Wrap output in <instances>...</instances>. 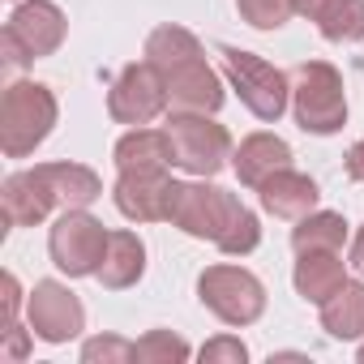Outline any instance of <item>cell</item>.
Listing matches in <instances>:
<instances>
[{"instance_id": "cell-1", "label": "cell", "mask_w": 364, "mask_h": 364, "mask_svg": "<svg viewBox=\"0 0 364 364\" xmlns=\"http://www.w3.org/2000/svg\"><path fill=\"white\" fill-rule=\"evenodd\" d=\"M56 95L43 82H14L0 99V150L9 159H26L35 154V146L48 141V133L56 129Z\"/></svg>"}, {"instance_id": "cell-2", "label": "cell", "mask_w": 364, "mask_h": 364, "mask_svg": "<svg viewBox=\"0 0 364 364\" xmlns=\"http://www.w3.org/2000/svg\"><path fill=\"white\" fill-rule=\"evenodd\" d=\"M291 112L296 124L313 137H330L347 124V90L343 73L330 60H304L291 73Z\"/></svg>"}, {"instance_id": "cell-3", "label": "cell", "mask_w": 364, "mask_h": 364, "mask_svg": "<svg viewBox=\"0 0 364 364\" xmlns=\"http://www.w3.org/2000/svg\"><path fill=\"white\" fill-rule=\"evenodd\" d=\"M219 56H223V73H228L232 90L240 95V103H245L257 120H270V124H274V120L287 112L291 77H287L279 65L262 60L257 52H245V48H232V43H223Z\"/></svg>"}, {"instance_id": "cell-4", "label": "cell", "mask_w": 364, "mask_h": 364, "mask_svg": "<svg viewBox=\"0 0 364 364\" xmlns=\"http://www.w3.org/2000/svg\"><path fill=\"white\" fill-rule=\"evenodd\" d=\"M163 129L171 137V163L189 176L210 180L232 159V133L219 120H210L206 112H171Z\"/></svg>"}, {"instance_id": "cell-5", "label": "cell", "mask_w": 364, "mask_h": 364, "mask_svg": "<svg viewBox=\"0 0 364 364\" xmlns=\"http://www.w3.org/2000/svg\"><path fill=\"white\" fill-rule=\"evenodd\" d=\"M65 14L52 0H22V5L9 14L5 35H0V48H5V65L9 69H26L43 56H52L65 43Z\"/></svg>"}, {"instance_id": "cell-6", "label": "cell", "mask_w": 364, "mask_h": 364, "mask_svg": "<svg viewBox=\"0 0 364 364\" xmlns=\"http://www.w3.org/2000/svg\"><path fill=\"white\" fill-rule=\"evenodd\" d=\"M198 300L223 326H253L266 313V287L245 266H206L198 274Z\"/></svg>"}, {"instance_id": "cell-7", "label": "cell", "mask_w": 364, "mask_h": 364, "mask_svg": "<svg viewBox=\"0 0 364 364\" xmlns=\"http://www.w3.org/2000/svg\"><path fill=\"white\" fill-rule=\"evenodd\" d=\"M240 206H245V202H240L236 193H228V189H219V185H206V176H198V180H189V185H180L167 223L180 228L185 236H193V240H210V245H215Z\"/></svg>"}, {"instance_id": "cell-8", "label": "cell", "mask_w": 364, "mask_h": 364, "mask_svg": "<svg viewBox=\"0 0 364 364\" xmlns=\"http://www.w3.org/2000/svg\"><path fill=\"white\" fill-rule=\"evenodd\" d=\"M103 249H107V232L95 215L86 210H65L56 223H52V236H48V253H52V266L69 279H86L99 270L103 262Z\"/></svg>"}, {"instance_id": "cell-9", "label": "cell", "mask_w": 364, "mask_h": 364, "mask_svg": "<svg viewBox=\"0 0 364 364\" xmlns=\"http://www.w3.org/2000/svg\"><path fill=\"white\" fill-rule=\"evenodd\" d=\"M171 99H167V77L150 65V60H141V65H124L120 73H116V82H112V90H107V116L116 120V124H150L154 116H163V107H167Z\"/></svg>"}, {"instance_id": "cell-10", "label": "cell", "mask_w": 364, "mask_h": 364, "mask_svg": "<svg viewBox=\"0 0 364 364\" xmlns=\"http://www.w3.org/2000/svg\"><path fill=\"white\" fill-rule=\"evenodd\" d=\"M26 326L35 330V338L60 347V343H69V338H77L86 330V309L65 283L39 279L31 287V296H26Z\"/></svg>"}, {"instance_id": "cell-11", "label": "cell", "mask_w": 364, "mask_h": 364, "mask_svg": "<svg viewBox=\"0 0 364 364\" xmlns=\"http://www.w3.org/2000/svg\"><path fill=\"white\" fill-rule=\"evenodd\" d=\"M176 193H180V180H171L167 167L163 171H120L112 202L133 223H167L171 206H176Z\"/></svg>"}, {"instance_id": "cell-12", "label": "cell", "mask_w": 364, "mask_h": 364, "mask_svg": "<svg viewBox=\"0 0 364 364\" xmlns=\"http://www.w3.org/2000/svg\"><path fill=\"white\" fill-rule=\"evenodd\" d=\"M52 206H60V202H56L52 185L39 176V167L14 171V176H5V185H0V210H5L9 228H35L52 215Z\"/></svg>"}, {"instance_id": "cell-13", "label": "cell", "mask_w": 364, "mask_h": 364, "mask_svg": "<svg viewBox=\"0 0 364 364\" xmlns=\"http://www.w3.org/2000/svg\"><path fill=\"white\" fill-rule=\"evenodd\" d=\"M167 99H171L176 112H206V116H215L223 107L228 90H223V77L206 65V56H198V60H189V65H180V69L167 73Z\"/></svg>"}, {"instance_id": "cell-14", "label": "cell", "mask_w": 364, "mask_h": 364, "mask_svg": "<svg viewBox=\"0 0 364 364\" xmlns=\"http://www.w3.org/2000/svg\"><path fill=\"white\" fill-rule=\"evenodd\" d=\"M257 198H262V210H266V215L296 223V219H304V215L317 206L321 189H317L313 176L291 171V167H279L270 180H262V185H257Z\"/></svg>"}, {"instance_id": "cell-15", "label": "cell", "mask_w": 364, "mask_h": 364, "mask_svg": "<svg viewBox=\"0 0 364 364\" xmlns=\"http://www.w3.org/2000/svg\"><path fill=\"white\" fill-rule=\"evenodd\" d=\"M296 270H291V283L300 291V300L309 304H326L343 283H347V266L338 257V249H309V253H296Z\"/></svg>"}, {"instance_id": "cell-16", "label": "cell", "mask_w": 364, "mask_h": 364, "mask_svg": "<svg viewBox=\"0 0 364 364\" xmlns=\"http://www.w3.org/2000/svg\"><path fill=\"white\" fill-rule=\"evenodd\" d=\"M232 167L240 176V185L257 189L262 180H270L279 167H291V146L274 133H249L236 150H232Z\"/></svg>"}, {"instance_id": "cell-17", "label": "cell", "mask_w": 364, "mask_h": 364, "mask_svg": "<svg viewBox=\"0 0 364 364\" xmlns=\"http://www.w3.org/2000/svg\"><path fill=\"white\" fill-rule=\"evenodd\" d=\"M141 274H146V245H141V236L137 232H107V249H103V262H99L95 279L107 291H124Z\"/></svg>"}, {"instance_id": "cell-18", "label": "cell", "mask_w": 364, "mask_h": 364, "mask_svg": "<svg viewBox=\"0 0 364 364\" xmlns=\"http://www.w3.org/2000/svg\"><path fill=\"white\" fill-rule=\"evenodd\" d=\"M112 159H116V171H163V167H176L171 163V137H167V129H141V124L129 129L116 141Z\"/></svg>"}, {"instance_id": "cell-19", "label": "cell", "mask_w": 364, "mask_h": 364, "mask_svg": "<svg viewBox=\"0 0 364 364\" xmlns=\"http://www.w3.org/2000/svg\"><path fill=\"white\" fill-rule=\"evenodd\" d=\"M39 176L52 185V193L65 210H86L90 202L103 198V180L86 163H39Z\"/></svg>"}, {"instance_id": "cell-20", "label": "cell", "mask_w": 364, "mask_h": 364, "mask_svg": "<svg viewBox=\"0 0 364 364\" xmlns=\"http://www.w3.org/2000/svg\"><path fill=\"white\" fill-rule=\"evenodd\" d=\"M163 77L171 73V69H180V65H189V60H198V56H206L202 52V43H198V35L193 31H185V26H154L150 35H146V52H141Z\"/></svg>"}, {"instance_id": "cell-21", "label": "cell", "mask_w": 364, "mask_h": 364, "mask_svg": "<svg viewBox=\"0 0 364 364\" xmlns=\"http://www.w3.org/2000/svg\"><path fill=\"white\" fill-rule=\"evenodd\" d=\"M321 330L330 338H364V283H343L326 304H321Z\"/></svg>"}, {"instance_id": "cell-22", "label": "cell", "mask_w": 364, "mask_h": 364, "mask_svg": "<svg viewBox=\"0 0 364 364\" xmlns=\"http://www.w3.org/2000/svg\"><path fill=\"white\" fill-rule=\"evenodd\" d=\"M343 240H347V219L334 215V210H309L291 228V249L296 253H309V249H343Z\"/></svg>"}, {"instance_id": "cell-23", "label": "cell", "mask_w": 364, "mask_h": 364, "mask_svg": "<svg viewBox=\"0 0 364 364\" xmlns=\"http://www.w3.org/2000/svg\"><path fill=\"white\" fill-rule=\"evenodd\" d=\"M317 31L330 43H360L364 39V0H334L321 14Z\"/></svg>"}, {"instance_id": "cell-24", "label": "cell", "mask_w": 364, "mask_h": 364, "mask_svg": "<svg viewBox=\"0 0 364 364\" xmlns=\"http://www.w3.org/2000/svg\"><path fill=\"white\" fill-rule=\"evenodd\" d=\"M189 355H193L189 343L180 334H171V330H150V334H141L133 343V360L137 364H185Z\"/></svg>"}, {"instance_id": "cell-25", "label": "cell", "mask_w": 364, "mask_h": 364, "mask_svg": "<svg viewBox=\"0 0 364 364\" xmlns=\"http://www.w3.org/2000/svg\"><path fill=\"white\" fill-rule=\"evenodd\" d=\"M215 245H219V253H228V257H245V253H253V249L262 245V223H257V215H253L249 206H240Z\"/></svg>"}, {"instance_id": "cell-26", "label": "cell", "mask_w": 364, "mask_h": 364, "mask_svg": "<svg viewBox=\"0 0 364 364\" xmlns=\"http://www.w3.org/2000/svg\"><path fill=\"white\" fill-rule=\"evenodd\" d=\"M236 9L253 31H279L296 14V0H236Z\"/></svg>"}, {"instance_id": "cell-27", "label": "cell", "mask_w": 364, "mask_h": 364, "mask_svg": "<svg viewBox=\"0 0 364 364\" xmlns=\"http://www.w3.org/2000/svg\"><path fill=\"white\" fill-rule=\"evenodd\" d=\"M133 360V343L116 338V334H99L82 343V364H129Z\"/></svg>"}, {"instance_id": "cell-28", "label": "cell", "mask_w": 364, "mask_h": 364, "mask_svg": "<svg viewBox=\"0 0 364 364\" xmlns=\"http://www.w3.org/2000/svg\"><path fill=\"white\" fill-rule=\"evenodd\" d=\"M198 355H202V364H245V360H249V347H245L240 338H232V334H219V338H210Z\"/></svg>"}, {"instance_id": "cell-29", "label": "cell", "mask_w": 364, "mask_h": 364, "mask_svg": "<svg viewBox=\"0 0 364 364\" xmlns=\"http://www.w3.org/2000/svg\"><path fill=\"white\" fill-rule=\"evenodd\" d=\"M18 309H22V283L14 270H5V330L18 326Z\"/></svg>"}, {"instance_id": "cell-30", "label": "cell", "mask_w": 364, "mask_h": 364, "mask_svg": "<svg viewBox=\"0 0 364 364\" xmlns=\"http://www.w3.org/2000/svg\"><path fill=\"white\" fill-rule=\"evenodd\" d=\"M31 334H35V330L9 326V330H5V355H9V360H26V355H31Z\"/></svg>"}, {"instance_id": "cell-31", "label": "cell", "mask_w": 364, "mask_h": 364, "mask_svg": "<svg viewBox=\"0 0 364 364\" xmlns=\"http://www.w3.org/2000/svg\"><path fill=\"white\" fill-rule=\"evenodd\" d=\"M343 171H347V180L364 185V137L351 141V150H347V159H343Z\"/></svg>"}, {"instance_id": "cell-32", "label": "cell", "mask_w": 364, "mask_h": 364, "mask_svg": "<svg viewBox=\"0 0 364 364\" xmlns=\"http://www.w3.org/2000/svg\"><path fill=\"white\" fill-rule=\"evenodd\" d=\"M334 5V0H296V14L309 18V22H321V14Z\"/></svg>"}, {"instance_id": "cell-33", "label": "cell", "mask_w": 364, "mask_h": 364, "mask_svg": "<svg viewBox=\"0 0 364 364\" xmlns=\"http://www.w3.org/2000/svg\"><path fill=\"white\" fill-rule=\"evenodd\" d=\"M351 266H355V274H364V228H360L355 240H351Z\"/></svg>"}, {"instance_id": "cell-34", "label": "cell", "mask_w": 364, "mask_h": 364, "mask_svg": "<svg viewBox=\"0 0 364 364\" xmlns=\"http://www.w3.org/2000/svg\"><path fill=\"white\" fill-rule=\"evenodd\" d=\"M355 360H360V364H364V343H360V351H355Z\"/></svg>"}]
</instances>
